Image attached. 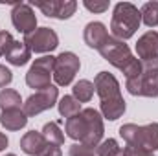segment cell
<instances>
[{"mask_svg": "<svg viewBox=\"0 0 158 156\" xmlns=\"http://www.w3.org/2000/svg\"><path fill=\"white\" fill-rule=\"evenodd\" d=\"M123 156H155L151 151H145V149H140V147H123Z\"/></svg>", "mask_w": 158, "mask_h": 156, "instance_id": "27", "label": "cell"}, {"mask_svg": "<svg viewBox=\"0 0 158 156\" xmlns=\"http://www.w3.org/2000/svg\"><path fill=\"white\" fill-rule=\"evenodd\" d=\"M94 83H90L88 79H79L77 83L74 84L72 92H74V97L77 99L79 103H88L94 96Z\"/></svg>", "mask_w": 158, "mask_h": 156, "instance_id": "18", "label": "cell"}, {"mask_svg": "<svg viewBox=\"0 0 158 156\" xmlns=\"http://www.w3.org/2000/svg\"><path fill=\"white\" fill-rule=\"evenodd\" d=\"M6 156H17V154H6Z\"/></svg>", "mask_w": 158, "mask_h": 156, "instance_id": "31", "label": "cell"}, {"mask_svg": "<svg viewBox=\"0 0 158 156\" xmlns=\"http://www.w3.org/2000/svg\"><path fill=\"white\" fill-rule=\"evenodd\" d=\"M4 57H6V61H7L9 64H13V66H24V64L30 61V57H31V50H30L24 42L13 40Z\"/></svg>", "mask_w": 158, "mask_h": 156, "instance_id": "15", "label": "cell"}, {"mask_svg": "<svg viewBox=\"0 0 158 156\" xmlns=\"http://www.w3.org/2000/svg\"><path fill=\"white\" fill-rule=\"evenodd\" d=\"M79 112H81V103H79L74 96L61 97V101H59V114L63 117L68 119V117H74Z\"/></svg>", "mask_w": 158, "mask_h": 156, "instance_id": "21", "label": "cell"}, {"mask_svg": "<svg viewBox=\"0 0 158 156\" xmlns=\"http://www.w3.org/2000/svg\"><path fill=\"white\" fill-rule=\"evenodd\" d=\"M61 149H59V145H52V143H46V147L40 151L39 156H61Z\"/></svg>", "mask_w": 158, "mask_h": 156, "instance_id": "29", "label": "cell"}, {"mask_svg": "<svg viewBox=\"0 0 158 156\" xmlns=\"http://www.w3.org/2000/svg\"><path fill=\"white\" fill-rule=\"evenodd\" d=\"M46 140L42 136V132H37V130H30L22 136L20 140V149L30 156H39L40 151L46 147Z\"/></svg>", "mask_w": 158, "mask_h": 156, "instance_id": "16", "label": "cell"}, {"mask_svg": "<svg viewBox=\"0 0 158 156\" xmlns=\"http://www.w3.org/2000/svg\"><path fill=\"white\" fill-rule=\"evenodd\" d=\"M140 24H142V15L134 4L131 2L116 4L114 13H112V22H110V31L114 39H131L134 31L140 28Z\"/></svg>", "mask_w": 158, "mask_h": 156, "instance_id": "4", "label": "cell"}, {"mask_svg": "<svg viewBox=\"0 0 158 156\" xmlns=\"http://www.w3.org/2000/svg\"><path fill=\"white\" fill-rule=\"evenodd\" d=\"M94 88L101 99V112L110 121L118 119L125 112V101L119 92V83L109 72H99L94 79Z\"/></svg>", "mask_w": 158, "mask_h": 156, "instance_id": "2", "label": "cell"}, {"mask_svg": "<svg viewBox=\"0 0 158 156\" xmlns=\"http://www.w3.org/2000/svg\"><path fill=\"white\" fill-rule=\"evenodd\" d=\"M81 61L76 53L72 51H63L55 57V66H53V79L59 86H66L70 84L76 74H77Z\"/></svg>", "mask_w": 158, "mask_h": 156, "instance_id": "8", "label": "cell"}, {"mask_svg": "<svg viewBox=\"0 0 158 156\" xmlns=\"http://www.w3.org/2000/svg\"><path fill=\"white\" fill-rule=\"evenodd\" d=\"M136 53H138L142 63L158 59V33L156 31H147V33H143L138 39Z\"/></svg>", "mask_w": 158, "mask_h": 156, "instance_id": "13", "label": "cell"}, {"mask_svg": "<svg viewBox=\"0 0 158 156\" xmlns=\"http://www.w3.org/2000/svg\"><path fill=\"white\" fill-rule=\"evenodd\" d=\"M6 147H7V136L0 132V153H2V151H4Z\"/></svg>", "mask_w": 158, "mask_h": 156, "instance_id": "30", "label": "cell"}, {"mask_svg": "<svg viewBox=\"0 0 158 156\" xmlns=\"http://www.w3.org/2000/svg\"><path fill=\"white\" fill-rule=\"evenodd\" d=\"M53 66H55V57H52V55H44L40 59H35V63L31 64L30 72L26 74L28 86L35 88L37 92L52 86L50 79L53 76Z\"/></svg>", "mask_w": 158, "mask_h": 156, "instance_id": "7", "label": "cell"}, {"mask_svg": "<svg viewBox=\"0 0 158 156\" xmlns=\"http://www.w3.org/2000/svg\"><path fill=\"white\" fill-rule=\"evenodd\" d=\"M140 15H142V22L147 28L158 26V2H145L140 9Z\"/></svg>", "mask_w": 158, "mask_h": 156, "instance_id": "22", "label": "cell"}, {"mask_svg": "<svg viewBox=\"0 0 158 156\" xmlns=\"http://www.w3.org/2000/svg\"><path fill=\"white\" fill-rule=\"evenodd\" d=\"M83 6L88 9V11H94V13H103L109 9V2L103 0V2H90V0H85Z\"/></svg>", "mask_w": 158, "mask_h": 156, "instance_id": "25", "label": "cell"}, {"mask_svg": "<svg viewBox=\"0 0 158 156\" xmlns=\"http://www.w3.org/2000/svg\"><path fill=\"white\" fill-rule=\"evenodd\" d=\"M11 20H13V26L20 33H24V37L35 31L37 17H35L30 4H15L13 11H11Z\"/></svg>", "mask_w": 158, "mask_h": 156, "instance_id": "11", "label": "cell"}, {"mask_svg": "<svg viewBox=\"0 0 158 156\" xmlns=\"http://www.w3.org/2000/svg\"><path fill=\"white\" fill-rule=\"evenodd\" d=\"M33 6L39 7L46 17L59 18V20L70 18L77 9V2L74 0H48V2H35Z\"/></svg>", "mask_w": 158, "mask_h": 156, "instance_id": "12", "label": "cell"}, {"mask_svg": "<svg viewBox=\"0 0 158 156\" xmlns=\"http://www.w3.org/2000/svg\"><path fill=\"white\" fill-rule=\"evenodd\" d=\"M13 37H11V33L9 31H0V57H4L6 55V51H7V48L11 46V42H13Z\"/></svg>", "mask_w": 158, "mask_h": 156, "instance_id": "26", "label": "cell"}, {"mask_svg": "<svg viewBox=\"0 0 158 156\" xmlns=\"http://www.w3.org/2000/svg\"><path fill=\"white\" fill-rule=\"evenodd\" d=\"M11 81H13V74H11V70L0 64V88L7 86V84H9Z\"/></svg>", "mask_w": 158, "mask_h": 156, "instance_id": "28", "label": "cell"}, {"mask_svg": "<svg viewBox=\"0 0 158 156\" xmlns=\"http://www.w3.org/2000/svg\"><path fill=\"white\" fill-rule=\"evenodd\" d=\"M42 136L52 145H63L64 143V134H63L59 123H55V121H50L42 127Z\"/></svg>", "mask_w": 158, "mask_h": 156, "instance_id": "19", "label": "cell"}, {"mask_svg": "<svg viewBox=\"0 0 158 156\" xmlns=\"http://www.w3.org/2000/svg\"><path fill=\"white\" fill-rule=\"evenodd\" d=\"M57 96H59V92H57V88L52 84V86H48V88H44V90L35 92L33 96H30V97L26 99L22 110H24L26 116H37V114L48 110V109H52V107L55 105Z\"/></svg>", "mask_w": 158, "mask_h": 156, "instance_id": "9", "label": "cell"}, {"mask_svg": "<svg viewBox=\"0 0 158 156\" xmlns=\"http://www.w3.org/2000/svg\"><path fill=\"white\" fill-rule=\"evenodd\" d=\"M24 44L35 53H46V51H52L59 46V37L50 28H39L33 33L24 37Z\"/></svg>", "mask_w": 158, "mask_h": 156, "instance_id": "10", "label": "cell"}, {"mask_svg": "<svg viewBox=\"0 0 158 156\" xmlns=\"http://www.w3.org/2000/svg\"><path fill=\"white\" fill-rule=\"evenodd\" d=\"M98 156H123V149L118 145L116 140L109 138L98 147Z\"/></svg>", "mask_w": 158, "mask_h": 156, "instance_id": "23", "label": "cell"}, {"mask_svg": "<svg viewBox=\"0 0 158 156\" xmlns=\"http://www.w3.org/2000/svg\"><path fill=\"white\" fill-rule=\"evenodd\" d=\"M66 136L79 140L83 145L98 147L103 138V119L96 109H83L74 117H68L64 123Z\"/></svg>", "mask_w": 158, "mask_h": 156, "instance_id": "1", "label": "cell"}, {"mask_svg": "<svg viewBox=\"0 0 158 156\" xmlns=\"http://www.w3.org/2000/svg\"><path fill=\"white\" fill-rule=\"evenodd\" d=\"M143 70L138 77L127 79V90L132 96L158 97V59L142 63Z\"/></svg>", "mask_w": 158, "mask_h": 156, "instance_id": "6", "label": "cell"}, {"mask_svg": "<svg viewBox=\"0 0 158 156\" xmlns=\"http://www.w3.org/2000/svg\"><path fill=\"white\" fill-rule=\"evenodd\" d=\"M98 51H99V53L103 55V59H107L112 66L119 68V70L125 74L127 79L138 77V76L142 74V70H143L142 61L136 59V57L131 53L129 46L119 39L109 37V40H107Z\"/></svg>", "mask_w": 158, "mask_h": 156, "instance_id": "3", "label": "cell"}, {"mask_svg": "<svg viewBox=\"0 0 158 156\" xmlns=\"http://www.w3.org/2000/svg\"><path fill=\"white\" fill-rule=\"evenodd\" d=\"M119 136L131 147H140L145 151H158V123L134 125L127 123L119 127Z\"/></svg>", "mask_w": 158, "mask_h": 156, "instance_id": "5", "label": "cell"}, {"mask_svg": "<svg viewBox=\"0 0 158 156\" xmlns=\"http://www.w3.org/2000/svg\"><path fill=\"white\" fill-rule=\"evenodd\" d=\"M22 105V99H20V94L17 90H11V88H4L0 92V109L2 110H13V109H20Z\"/></svg>", "mask_w": 158, "mask_h": 156, "instance_id": "20", "label": "cell"}, {"mask_svg": "<svg viewBox=\"0 0 158 156\" xmlns=\"http://www.w3.org/2000/svg\"><path fill=\"white\" fill-rule=\"evenodd\" d=\"M68 154L70 156H96L94 154V147H88V145H83V143H74L68 149Z\"/></svg>", "mask_w": 158, "mask_h": 156, "instance_id": "24", "label": "cell"}, {"mask_svg": "<svg viewBox=\"0 0 158 156\" xmlns=\"http://www.w3.org/2000/svg\"><path fill=\"white\" fill-rule=\"evenodd\" d=\"M0 123L7 130H20L26 127L28 116L24 114L22 109H13V110H2L0 114Z\"/></svg>", "mask_w": 158, "mask_h": 156, "instance_id": "17", "label": "cell"}, {"mask_svg": "<svg viewBox=\"0 0 158 156\" xmlns=\"http://www.w3.org/2000/svg\"><path fill=\"white\" fill-rule=\"evenodd\" d=\"M83 39L85 42L90 46V48H96L99 50L107 40H109V30L103 22H88L85 26V33H83Z\"/></svg>", "mask_w": 158, "mask_h": 156, "instance_id": "14", "label": "cell"}]
</instances>
